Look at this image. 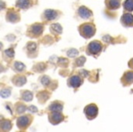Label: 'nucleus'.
<instances>
[{
	"mask_svg": "<svg viewBox=\"0 0 133 132\" xmlns=\"http://www.w3.org/2000/svg\"><path fill=\"white\" fill-rule=\"evenodd\" d=\"M121 82L124 85H129V84H133V72H126L121 78Z\"/></svg>",
	"mask_w": 133,
	"mask_h": 132,
	"instance_id": "obj_10",
	"label": "nucleus"
},
{
	"mask_svg": "<svg viewBox=\"0 0 133 132\" xmlns=\"http://www.w3.org/2000/svg\"><path fill=\"white\" fill-rule=\"evenodd\" d=\"M28 51H31V52L36 51V50H37V44L34 43V42H30V43H28Z\"/></svg>",
	"mask_w": 133,
	"mask_h": 132,
	"instance_id": "obj_23",
	"label": "nucleus"
},
{
	"mask_svg": "<svg viewBox=\"0 0 133 132\" xmlns=\"http://www.w3.org/2000/svg\"><path fill=\"white\" fill-rule=\"evenodd\" d=\"M106 7L111 10L118 9L120 7V0H106Z\"/></svg>",
	"mask_w": 133,
	"mask_h": 132,
	"instance_id": "obj_12",
	"label": "nucleus"
},
{
	"mask_svg": "<svg viewBox=\"0 0 133 132\" xmlns=\"http://www.w3.org/2000/svg\"><path fill=\"white\" fill-rule=\"evenodd\" d=\"M50 30L57 34H61L62 32V27L59 24H52L50 26Z\"/></svg>",
	"mask_w": 133,
	"mask_h": 132,
	"instance_id": "obj_18",
	"label": "nucleus"
},
{
	"mask_svg": "<svg viewBox=\"0 0 133 132\" xmlns=\"http://www.w3.org/2000/svg\"><path fill=\"white\" fill-rule=\"evenodd\" d=\"M85 61H86L85 57H80V58L77 59L76 64H77V66H83V64L85 63Z\"/></svg>",
	"mask_w": 133,
	"mask_h": 132,
	"instance_id": "obj_24",
	"label": "nucleus"
},
{
	"mask_svg": "<svg viewBox=\"0 0 133 132\" xmlns=\"http://www.w3.org/2000/svg\"><path fill=\"white\" fill-rule=\"evenodd\" d=\"M7 19L8 21H10L11 23H17L18 21H19L20 18H19V14H18L17 11L13 10H9L7 13Z\"/></svg>",
	"mask_w": 133,
	"mask_h": 132,
	"instance_id": "obj_9",
	"label": "nucleus"
},
{
	"mask_svg": "<svg viewBox=\"0 0 133 132\" xmlns=\"http://www.w3.org/2000/svg\"><path fill=\"white\" fill-rule=\"evenodd\" d=\"M11 127H12V125H11V122L9 121V120H4V121L1 122V128H2V130H4V131H8V130H10Z\"/></svg>",
	"mask_w": 133,
	"mask_h": 132,
	"instance_id": "obj_17",
	"label": "nucleus"
},
{
	"mask_svg": "<svg viewBox=\"0 0 133 132\" xmlns=\"http://www.w3.org/2000/svg\"><path fill=\"white\" fill-rule=\"evenodd\" d=\"M78 54V51L76 50V49H70L69 51H68V57H75Z\"/></svg>",
	"mask_w": 133,
	"mask_h": 132,
	"instance_id": "obj_22",
	"label": "nucleus"
},
{
	"mask_svg": "<svg viewBox=\"0 0 133 132\" xmlns=\"http://www.w3.org/2000/svg\"><path fill=\"white\" fill-rule=\"evenodd\" d=\"M82 79L78 75H73L68 79V84L73 88H78L82 84Z\"/></svg>",
	"mask_w": 133,
	"mask_h": 132,
	"instance_id": "obj_8",
	"label": "nucleus"
},
{
	"mask_svg": "<svg viewBox=\"0 0 133 132\" xmlns=\"http://www.w3.org/2000/svg\"><path fill=\"white\" fill-rule=\"evenodd\" d=\"M33 98V94L31 92L29 91H25L22 93V99L25 101H31Z\"/></svg>",
	"mask_w": 133,
	"mask_h": 132,
	"instance_id": "obj_20",
	"label": "nucleus"
},
{
	"mask_svg": "<svg viewBox=\"0 0 133 132\" xmlns=\"http://www.w3.org/2000/svg\"><path fill=\"white\" fill-rule=\"evenodd\" d=\"M6 54L8 56V57H10V58H13L14 57V54H15V51L13 49H8L6 51Z\"/></svg>",
	"mask_w": 133,
	"mask_h": 132,
	"instance_id": "obj_26",
	"label": "nucleus"
},
{
	"mask_svg": "<svg viewBox=\"0 0 133 132\" xmlns=\"http://www.w3.org/2000/svg\"><path fill=\"white\" fill-rule=\"evenodd\" d=\"M121 24L124 27H132L133 26V16L130 13H125L121 17Z\"/></svg>",
	"mask_w": 133,
	"mask_h": 132,
	"instance_id": "obj_6",
	"label": "nucleus"
},
{
	"mask_svg": "<svg viewBox=\"0 0 133 132\" xmlns=\"http://www.w3.org/2000/svg\"><path fill=\"white\" fill-rule=\"evenodd\" d=\"M48 109L50 110L51 112H61L63 109V104L61 103V102H53L52 104L49 106V107H48Z\"/></svg>",
	"mask_w": 133,
	"mask_h": 132,
	"instance_id": "obj_13",
	"label": "nucleus"
},
{
	"mask_svg": "<svg viewBox=\"0 0 133 132\" xmlns=\"http://www.w3.org/2000/svg\"><path fill=\"white\" fill-rule=\"evenodd\" d=\"M48 119H49V122L52 123L53 125H57L64 120V116L60 112H52L51 114L48 115Z\"/></svg>",
	"mask_w": 133,
	"mask_h": 132,
	"instance_id": "obj_4",
	"label": "nucleus"
},
{
	"mask_svg": "<svg viewBox=\"0 0 133 132\" xmlns=\"http://www.w3.org/2000/svg\"><path fill=\"white\" fill-rule=\"evenodd\" d=\"M32 6V1L31 0H18L17 2V7L23 9H27V8H30Z\"/></svg>",
	"mask_w": 133,
	"mask_h": 132,
	"instance_id": "obj_15",
	"label": "nucleus"
},
{
	"mask_svg": "<svg viewBox=\"0 0 133 132\" xmlns=\"http://www.w3.org/2000/svg\"><path fill=\"white\" fill-rule=\"evenodd\" d=\"M101 50H102V44L100 41H94L88 44L87 48V53H88L89 55H98L101 51Z\"/></svg>",
	"mask_w": 133,
	"mask_h": 132,
	"instance_id": "obj_2",
	"label": "nucleus"
},
{
	"mask_svg": "<svg viewBox=\"0 0 133 132\" xmlns=\"http://www.w3.org/2000/svg\"><path fill=\"white\" fill-rule=\"evenodd\" d=\"M44 17L47 20H54L57 17H58V12L52 9H48L44 13Z\"/></svg>",
	"mask_w": 133,
	"mask_h": 132,
	"instance_id": "obj_14",
	"label": "nucleus"
},
{
	"mask_svg": "<svg viewBox=\"0 0 133 132\" xmlns=\"http://www.w3.org/2000/svg\"><path fill=\"white\" fill-rule=\"evenodd\" d=\"M43 29H44V27H43L41 24H34L30 27L29 28V31H30L31 36L33 37H38V36L41 35L43 32Z\"/></svg>",
	"mask_w": 133,
	"mask_h": 132,
	"instance_id": "obj_7",
	"label": "nucleus"
},
{
	"mask_svg": "<svg viewBox=\"0 0 133 132\" xmlns=\"http://www.w3.org/2000/svg\"><path fill=\"white\" fill-rule=\"evenodd\" d=\"M30 118L28 116H22V117H18L17 125L20 129H26L28 127V125L30 124Z\"/></svg>",
	"mask_w": 133,
	"mask_h": 132,
	"instance_id": "obj_5",
	"label": "nucleus"
},
{
	"mask_svg": "<svg viewBox=\"0 0 133 132\" xmlns=\"http://www.w3.org/2000/svg\"><path fill=\"white\" fill-rule=\"evenodd\" d=\"M15 69L18 72H22L25 70V65H24L22 62L17 61V62H15Z\"/></svg>",
	"mask_w": 133,
	"mask_h": 132,
	"instance_id": "obj_21",
	"label": "nucleus"
},
{
	"mask_svg": "<svg viewBox=\"0 0 133 132\" xmlns=\"http://www.w3.org/2000/svg\"><path fill=\"white\" fill-rule=\"evenodd\" d=\"M1 95H2V97H7V96H9L10 95V90L9 89H4V90H2L1 91Z\"/></svg>",
	"mask_w": 133,
	"mask_h": 132,
	"instance_id": "obj_25",
	"label": "nucleus"
},
{
	"mask_svg": "<svg viewBox=\"0 0 133 132\" xmlns=\"http://www.w3.org/2000/svg\"><path fill=\"white\" fill-rule=\"evenodd\" d=\"M78 13L79 17L84 18V19H87V18H89L92 17V12L86 7H80L78 9Z\"/></svg>",
	"mask_w": 133,
	"mask_h": 132,
	"instance_id": "obj_11",
	"label": "nucleus"
},
{
	"mask_svg": "<svg viewBox=\"0 0 133 132\" xmlns=\"http://www.w3.org/2000/svg\"><path fill=\"white\" fill-rule=\"evenodd\" d=\"M98 107L95 104H90L87 106L84 109V113H85L86 117H88V119H93L98 116Z\"/></svg>",
	"mask_w": 133,
	"mask_h": 132,
	"instance_id": "obj_3",
	"label": "nucleus"
},
{
	"mask_svg": "<svg viewBox=\"0 0 133 132\" xmlns=\"http://www.w3.org/2000/svg\"><path fill=\"white\" fill-rule=\"evenodd\" d=\"M26 111V107L25 106H22V105H19V107L17 108V112L18 113H23V112Z\"/></svg>",
	"mask_w": 133,
	"mask_h": 132,
	"instance_id": "obj_27",
	"label": "nucleus"
},
{
	"mask_svg": "<svg viewBox=\"0 0 133 132\" xmlns=\"http://www.w3.org/2000/svg\"><path fill=\"white\" fill-rule=\"evenodd\" d=\"M78 30H79V33L82 37L88 39L94 36V34L96 33V28L92 23H84V24L79 26Z\"/></svg>",
	"mask_w": 133,
	"mask_h": 132,
	"instance_id": "obj_1",
	"label": "nucleus"
},
{
	"mask_svg": "<svg viewBox=\"0 0 133 132\" xmlns=\"http://www.w3.org/2000/svg\"><path fill=\"white\" fill-rule=\"evenodd\" d=\"M128 66H129L130 68H132V69H133V59H132V60H131V61H128Z\"/></svg>",
	"mask_w": 133,
	"mask_h": 132,
	"instance_id": "obj_28",
	"label": "nucleus"
},
{
	"mask_svg": "<svg viewBox=\"0 0 133 132\" xmlns=\"http://www.w3.org/2000/svg\"><path fill=\"white\" fill-rule=\"evenodd\" d=\"M124 9L128 12L133 10V0H126L124 3Z\"/></svg>",
	"mask_w": 133,
	"mask_h": 132,
	"instance_id": "obj_19",
	"label": "nucleus"
},
{
	"mask_svg": "<svg viewBox=\"0 0 133 132\" xmlns=\"http://www.w3.org/2000/svg\"><path fill=\"white\" fill-rule=\"evenodd\" d=\"M26 78L24 76H18L16 77V78H14V81H13V83L16 84V85H18V86H22L23 84H26Z\"/></svg>",
	"mask_w": 133,
	"mask_h": 132,
	"instance_id": "obj_16",
	"label": "nucleus"
}]
</instances>
